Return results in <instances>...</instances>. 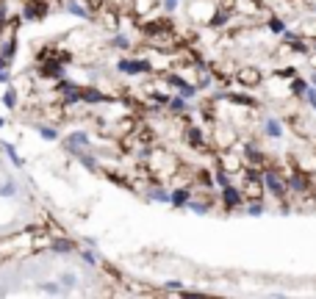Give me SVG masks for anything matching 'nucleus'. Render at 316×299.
Wrapping results in <instances>:
<instances>
[{
  "instance_id": "nucleus-2",
  "label": "nucleus",
  "mask_w": 316,
  "mask_h": 299,
  "mask_svg": "<svg viewBox=\"0 0 316 299\" xmlns=\"http://www.w3.org/2000/svg\"><path fill=\"white\" fill-rule=\"evenodd\" d=\"M239 80H242L244 86H255L261 80V72L258 69H242V72H239Z\"/></svg>"
},
{
  "instance_id": "nucleus-5",
  "label": "nucleus",
  "mask_w": 316,
  "mask_h": 299,
  "mask_svg": "<svg viewBox=\"0 0 316 299\" xmlns=\"http://www.w3.org/2000/svg\"><path fill=\"white\" fill-rule=\"evenodd\" d=\"M266 131H269V133H272V136H280V125H278V122H274V119H269V125H266Z\"/></svg>"
},
{
  "instance_id": "nucleus-3",
  "label": "nucleus",
  "mask_w": 316,
  "mask_h": 299,
  "mask_svg": "<svg viewBox=\"0 0 316 299\" xmlns=\"http://www.w3.org/2000/svg\"><path fill=\"white\" fill-rule=\"evenodd\" d=\"M266 186H269L272 191H278V194H286V183H283L280 178H274V172L266 175Z\"/></svg>"
},
{
  "instance_id": "nucleus-4",
  "label": "nucleus",
  "mask_w": 316,
  "mask_h": 299,
  "mask_svg": "<svg viewBox=\"0 0 316 299\" xmlns=\"http://www.w3.org/2000/svg\"><path fill=\"white\" fill-rule=\"evenodd\" d=\"M225 202H227V205H236V202H239V191L227 189V191H225Z\"/></svg>"
},
{
  "instance_id": "nucleus-1",
  "label": "nucleus",
  "mask_w": 316,
  "mask_h": 299,
  "mask_svg": "<svg viewBox=\"0 0 316 299\" xmlns=\"http://www.w3.org/2000/svg\"><path fill=\"white\" fill-rule=\"evenodd\" d=\"M33 222V197L28 183L0 150V238L25 230Z\"/></svg>"
}]
</instances>
